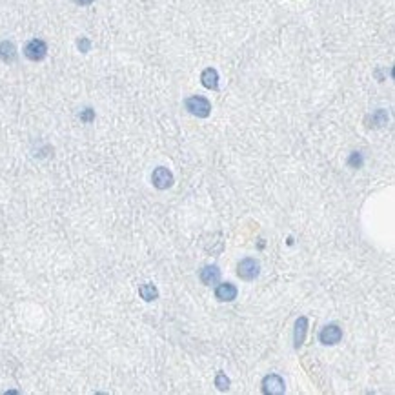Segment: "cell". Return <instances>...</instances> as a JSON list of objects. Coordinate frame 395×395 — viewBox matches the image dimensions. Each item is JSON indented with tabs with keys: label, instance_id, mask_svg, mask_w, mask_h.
Instances as JSON below:
<instances>
[{
	"label": "cell",
	"instance_id": "obj_18",
	"mask_svg": "<svg viewBox=\"0 0 395 395\" xmlns=\"http://www.w3.org/2000/svg\"><path fill=\"white\" fill-rule=\"evenodd\" d=\"M79 6H89L91 2H95V0H75Z\"/></svg>",
	"mask_w": 395,
	"mask_h": 395
},
{
	"label": "cell",
	"instance_id": "obj_3",
	"mask_svg": "<svg viewBox=\"0 0 395 395\" xmlns=\"http://www.w3.org/2000/svg\"><path fill=\"white\" fill-rule=\"evenodd\" d=\"M24 55L26 59L33 60V62H40V60H44L46 55H48V44L40 39L29 40L24 48Z\"/></svg>",
	"mask_w": 395,
	"mask_h": 395
},
{
	"label": "cell",
	"instance_id": "obj_7",
	"mask_svg": "<svg viewBox=\"0 0 395 395\" xmlns=\"http://www.w3.org/2000/svg\"><path fill=\"white\" fill-rule=\"evenodd\" d=\"M237 286L232 283H222L215 288V297L220 300V303H232V300L237 299Z\"/></svg>",
	"mask_w": 395,
	"mask_h": 395
},
{
	"label": "cell",
	"instance_id": "obj_10",
	"mask_svg": "<svg viewBox=\"0 0 395 395\" xmlns=\"http://www.w3.org/2000/svg\"><path fill=\"white\" fill-rule=\"evenodd\" d=\"M306 331H308V319L306 317H299L295 323V333H293V343H295L297 350L303 346L304 339H306Z\"/></svg>",
	"mask_w": 395,
	"mask_h": 395
},
{
	"label": "cell",
	"instance_id": "obj_11",
	"mask_svg": "<svg viewBox=\"0 0 395 395\" xmlns=\"http://www.w3.org/2000/svg\"><path fill=\"white\" fill-rule=\"evenodd\" d=\"M0 59L4 60V62H8V64H11L13 60L16 59V48L13 42H9V40L0 42Z\"/></svg>",
	"mask_w": 395,
	"mask_h": 395
},
{
	"label": "cell",
	"instance_id": "obj_2",
	"mask_svg": "<svg viewBox=\"0 0 395 395\" xmlns=\"http://www.w3.org/2000/svg\"><path fill=\"white\" fill-rule=\"evenodd\" d=\"M259 273H260L259 260L252 259V257L242 259L239 262V266H237V275H239L242 280H246V283H252V280H255L257 277H259Z\"/></svg>",
	"mask_w": 395,
	"mask_h": 395
},
{
	"label": "cell",
	"instance_id": "obj_17",
	"mask_svg": "<svg viewBox=\"0 0 395 395\" xmlns=\"http://www.w3.org/2000/svg\"><path fill=\"white\" fill-rule=\"evenodd\" d=\"M79 49L82 53H88L89 51V48H91V42H89V39H86V36H82V39H79Z\"/></svg>",
	"mask_w": 395,
	"mask_h": 395
},
{
	"label": "cell",
	"instance_id": "obj_4",
	"mask_svg": "<svg viewBox=\"0 0 395 395\" xmlns=\"http://www.w3.org/2000/svg\"><path fill=\"white\" fill-rule=\"evenodd\" d=\"M286 391L284 381L277 373H270L262 379V393L264 395H283Z\"/></svg>",
	"mask_w": 395,
	"mask_h": 395
},
{
	"label": "cell",
	"instance_id": "obj_8",
	"mask_svg": "<svg viewBox=\"0 0 395 395\" xmlns=\"http://www.w3.org/2000/svg\"><path fill=\"white\" fill-rule=\"evenodd\" d=\"M199 277L206 286H212V284H217L220 280V270L217 266H204L200 270Z\"/></svg>",
	"mask_w": 395,
	"mask_h": 395
},
{
	"label": "cell",
	"instance_id": "obj_14",
	"mask_svg": "<svg viewBox=\"0 0 395 395\" xmlns=\"http://www.w3.org/2000/svg\"><path fill=\"white\" fill-rule=\"evenodd\" d=\"M348 166H351V168H361V166H363V155H361L359 152H353L350 155V159H348Z\"/></svg>",
	"mask_w": 395,
	"mask_h": 395
},
{
	"label": "cell",
	"instance_id": "obj_6",
	"mask_svg": "<svg viewBox=\"0 0 395 395\" xmlns=\"http://www.w3.org/2000/svg\"><path fill=\"white\" fill-rule=\"evenodd\" d=\"M341 339H343V330L337 324H328L319 333V341L326 346H333V344L341 343Z\"/></svg>",
	"mask_w": 395,
	"mask_h": 395
},
{
	"label": "cell",
	"instance_id": "obj_13",
	"mask_svg": "<svg viewBox=\"0 0 395 395\" xmlns=\"http://www.w3.org/2000/svg\"><path fill=\"white\" fill-rule=\"evenodd\" d=\"M215 386L219 388L220 391H226L228 388H230V379L226 377V373H222V371H219L215 377Z\"/></svg>",
	"mask_w": 395,
	"mask_h": 395
},
{
	"label": "cell",
	"instance_id": "obj_1",
	"mask_svg": "<svg viewBox=\"0 0 395 395\" xmlns=\"http://www.w3.org/2000/svg\"><path fill=\"white\" fill-rule=\"evenodd\" d=\"M186 109H188L192 115L199 117V119H208L210 113H212V104L206 97H200V95H193L190 99H186Z\"/></svg>",
	"mask_w": 395,
	"mask_h": 395
},
{
	"label": "cell",
	"instance_id": "obj_9",
	"mask_svg": "<svg viewBox=\"0 0 395 395\" xmlns=\"http://www.w3.org/2000/svg\"><path fill=\"white\" fill-rule=\"evenodd\" d=\"M200 82L208 89H219V73L215 68H206L200 75Z\"/></svg>",
	"mask_w": 395,
	"mask_h": 395
},
{
	"label": "cell",
	"instance_id": "obj_15",
	"mask_svg": "<svg viewBox=\"0 0 395 395\" xmlns=\"http://www.w3.org/2000/svg\"><path fill=\"white\" fill-rule=\"evenodd\" d=\"M388 120V115L386 111H383V109H379V111H375V115H373V126H384Z\"/></svg>",
	"mask_w": 395,
	"mask_h": 395
},
{
	"label": "cell",
	"instance_id": "obj_5",
	"mask_svg": "<svg viewBox=\"0 0 395 395\" xmlns=\"http://www.w3.org/2000/svg\"><path fill=\"white\" fill-rule=\"evenodd\" d=\"M152 182L157 190H168L173 186V173L164 166L155 168V172L152 173Z\"/></svg>",
	"mask_w": 395,
	"mask_h": 395
},
{
	"label": "cell",
	"instance_id": "obj_12",
	"mask_svg": "<svg viewBox=\"0 0 395 395\" xmlns=\"http://www.w3.org/2000/svg\"><path fill=\"white\" fill-rule=\"evenodd\" d=\"M139 295L142 297L146 303H152V300L159 299V290H157L155 284H142V286L139 288Z\"/></svg>",
	"mask_w": 395,
	"mask_h": 395
},
{
	"label": "cell",
	"instance_id": "obj_16",
	"mask_svg": "<svg viewBox=\"0 0 395 395\" xmlns=\"http://www.w3.org/2000/svg\"><path fill=\"white\" fill-rule=\"evenodd\" d=\"M93 119H95V111H93L91 108H86L80 111V120H82V122H91Z\"/></svg>",
	"mask_w": 395,
	"mask_h": 395
}]
</instances>
